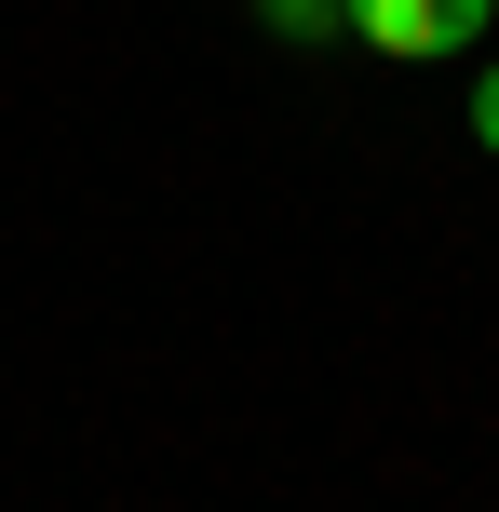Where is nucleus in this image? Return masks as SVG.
Returning <instances> with one entry per match:
<instances>
[{"label":"nucleus","mask_w":499,"mask_h":512,"mask_svg":"<svg viewBox=\"0 0 499 512\" xmlns=\"http://www.w3.org/2000/svg\"><path fill=\"white\" fill-rule=\"evenodd\" d=\"M351 41L392 54V68H432V54L486 41V0H351Z\"/></svg>","instance_id":"obj_1"},{"label":"nucleus","mask_w":499,"mask_h":512,"mask_svg":"<svg viewBox=\"0 0 499 512\" xmlns=\"http://www.w3.org/2000/svg\"><path fill=\"white\" fill-rule=\"evenodd\" d=\"M257 27H270V41H338L351 0H257Z\"/></svg>","instance_id":"obj_2"},{"label":"nucleus","mask_w":499,"mask_h":512,"mask_svg":"<svg viewBox=\"0 0 499 512\" xmlns=\"http://www.w3.org/2000/svg\"><path fill=\"white\" fill-rule=\"evenodd\" d=\"M473 149H486V162H499V68H486V81H473Z\"/></svg>","instance_id":"obj_3"}]
</instances>
